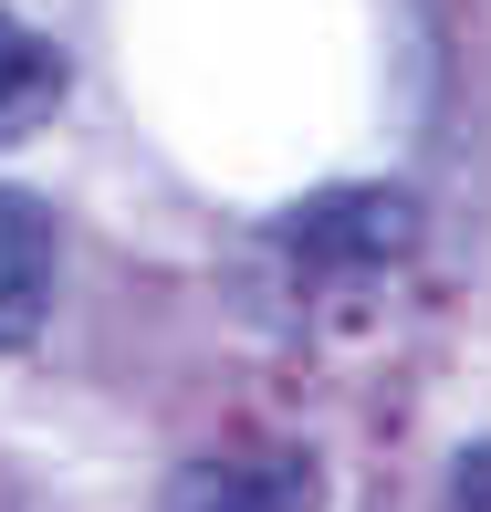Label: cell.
<instances>
[{"label":"cell","mask_w":491,"mask_h":512,"mask_svg":"<svg viewBox=\"0 0 491 512\" xmlns=\"http://www.w3.org/2000/svg\"><path fill=\"white\" fill-rule=\"evenodd\" d=\"M272 251L314 283H366V272L408 262L418 251V199L387 189V178H345V189H314L272 220Z\"/></svg>","instance_id":"obj_1"},{"label":"cell","mask_w":491,"mask_h":512,"mask_svg":"<svg viewBox=\"0 0 491 512\" xmlns=\"http://www.w3.org/2000/svg\"><path fill=\"white\" fill-rule=\"evenodd\" d=\"M168 512H324V460L293 450V439L178 460L168 471Z\"/></svg>","instance_id":"obj_2"},{"label":"cell","mask_w":491,"mask_h":512,"mask_svg":"<svg viewBox=\"0 0 491 512\" xmlns=\"http://www.w3.org/2000/svg\"><path fill=\"white\" fill-rule=\"evenodd\" d=\"M42 314H53V209L32 189H0V356H21Z\"/></svg>","instance_id":"obj_3"},{"label":"cell","mask_w":491,"mask_h":512,"mask_svg":"<svg viewBox=\"0 0 491 512\" xmlns=\"http://www.w3.org/2000/svg\"><path fill=\"white\" fill-rule=\"evenodd\" d=\"M63 84H74V63H63L53 32H32L21 11H0V147H21V136L53 126Z\"/></svg>","instance_id":"obj_4"},{"label":"cell","mask_w":491,"mask_h":512,"mask_svg":"<svg viewBox=\"0 0 491 512\" xmlns=\"http://www.w3.org/2000/svg\"><path fill=\"white\" fill-rule=\"evenodd\" d=\"M450 512H491V439H471L450 460Z\"/></svg>","instance_id":"obj_5"}]
</instances>
